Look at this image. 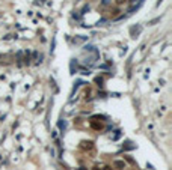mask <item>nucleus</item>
Instances as JSON below:
<instances>
[{
	"instance_id": "7ed1b4c3",
	"label": "nucleus",
	"mask_w": 172,
	"mask_h": 170,
	"mask_svg": "<svg viewBox=\"0 0 172 170\" xmlns=\"http://www.w3.org/2000/svg\"><path fill=\"white\" fill-rule=\"evenodd\" d=\"M158 21H160V17L155 18V20H153V21H150V26H154V24H155V23H158Z\"/></svg>"
},
{
	"instance_id": "20e7f679",
	"label": "nucleus",
	"mask_w": 172,
	"mask_h": 170,
	"mask_svg": "<svg viewBox=\"0 0 172 170\" xmlns=\"http://www.w3.org/2000/svg\"><path fill=\"white\" fill-rule=\"evenodd\" d=\"M124 2H127V0H116V3H118V5H122Z\"/></svg>"
},
{
	"instance_id": "f03ea898",
	"label": "nucleus",
	"mask_w": 172,
	"mask_h": 170,
	"mask_svg": "<svg viewBox=\"0 0 172 170\" xmlns=\"http://www.w3.org/2000/svg\"><path fill=\"white\" fill-rule=\"evenodd\" d=\"M115 166H116V167H124L125 164H124L122 161H115Z\"/></svg>"
},
{
	"instance_id": "f257e3e1",
	"label": "nucleus",
	"mask_w": 172,
	"mask_h": 170,
	"mask_svg": "<svg viewBox=\"0 0 172 170\" xmlns=\"http://www.w3.org/2000/svg\"><path fill=\"white\" fill-rule=\"evenodd\" d=\"M140 30H142V29H140V26H135V27H131V29H130V32H131V36H133V38H136V36L140 33Z\"/></svg>"
}]
</instances>
